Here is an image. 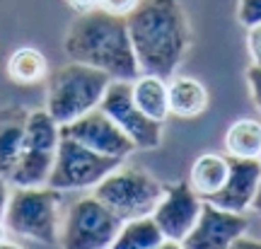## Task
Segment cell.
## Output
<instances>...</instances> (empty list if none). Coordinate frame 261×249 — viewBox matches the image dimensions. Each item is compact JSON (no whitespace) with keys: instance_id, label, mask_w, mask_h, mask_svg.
<instances>
[{"instance_id":"6da1fadb","label":"cell","mask_w":261,"mask_h":249,"mask_svg":"<svg viewBox=\"0 0 261 249\" xmlns=\"http://www.w3.org/2000/svg\"><path fill=\"white\" fill-rule=\"evenodd\" d=\"M126 22L140 73L169 80L191 46V32L181 5L177 0H145Z\"/></svg>"},{"instance_id":"7a4b0ae2","label":"cell","mask_w":261,"mask_h":249,"mask_svg":"<svg viewBox=\"0 0 261 249\" xmlns=\"http://www.w3.org/2000/svg\"><path fill=\"white\" fill-rule=\"evenodd\" d=\"M65 54L70 61L109 73L114 80H133L140 73L126 17L102 8L75 19L65 37Z\"/></svg>"},{"instance_id":"3957f363","label":"cell","mask_w":261,"mask_h":249,"mask_svg":"<svg viewBox=\"0 0 261 249\" xmlns=\"http://www.w3.org/2000/svg\"><path fill=\"white\" fill-rule=\"evenodd\" d=\"M114 78L99 68L70 61L48 75L46 111L63 126L99 107Z\"/></svg>"},{"instance_id":"277c9868","label":"cell","mask_w":261,"mask_h":249,"mask_svg":"<svg viewBox=\"0 0 261 249\" xmlns=\"http://www.w3.org/2000/svg\"><path fill=\"white\" fill-rule=\"evenodd\" d=\"M58 203L61 191L54 186H15L8 198L3 222L10 232L41 242L46 247L58 244Z\"/></svg>"},{"instance_id":"5b68a950","label":"cell","mask_w":261,"mask_h":249,"mask_svg":"<svg viewBox=\"0 0 261 249\" xmlns=\"http://www.w3.org/2000/svg\"><path fill=\"white\" fill-rule=\"evenodd\" d=\"M121 157L102 155L97 150L83 145L80 140L70 136H61L54 160V169L46 186H54L58 191H80L92 189L102 182L107 175L121 167Z\"/></svg>"},{"instance_id":"8992f818","label":"cell","mask_w":261,"mask_h":249,"mask_svg":"<svg viewBox=\"0 0 261 249\" xmlns=\"http://www.w3.org/2000/svg\"><path fill=\"white\" fill-rule=\"evenodd\" d=\"M123 220L99 201L97 196H85L73 203L61 228L58 244L68 249H104L112 247Z\"/></svg>"},{"instance_id":"52a82bcc","label":"cell","mask_w":261,"mask_h":249,"mask_svg":"<svg viewBox=\"0 0 261 249\" xmlns=\"http://www.w3.org/2000/svg\"><path fill=\"white\" fill-rule=\"evenodd\" d=\"M165 186L143 169H114L94 186V196L104 201L121 220L152 215Z\"/></svg>"},{"instance_id":"ba28073f","label":"cell","mask_w":261,"mask_h":249,"mask_svg":"<svg viewBox=\"0 0 261 249\" xmlns=\"http://www.w3.org/2000/svg\"><path fill=\"white\" fill-rule=\"evenodd\" d=\"M99 109L128 136L138 150H155L162 143V123L138 109L130 94V80H112Z\"/></svg>"},{"instance_id":"9c48e42d","label":"cell","mask_w":261,"mask_h":249,"mask_svg":"<svg viewBox=\"0 0 261 249\" xmlns=\"http://www.w3.org/2000/svg\"><path fill=\"white\" fill-rule=\"evenodd\" d=\"M201 206L203 198L191 189V184L179 182L174 186H165V194L155 206L152 218L160 225L165 240L172 244H184L201 215Z\"/></svg>"},{"instance_id":"30bf717a","label":"cell","mask_w":261,"mask_h":249,"mask_svg":"<svg viewBox=\"0 0 261 249\" xmlns=\"http://www.w3.org/2000/svg\"><path fill=\"white\" fill-rule=\"evenodd\" d=\"M61 136H70V138L80 140L83 145L97 150L102 155H112V157H128L136 148V143L123 133L116 123H114L99 107L92 111L83 114L80 119L63 123L61 126Z\"/></svg>"},{"instance_id":"8fae6325","label":"cell","mask_w":261,"mask_h":249,"mask_svg":"<svg viewBox=\"0 0 261 249\" xmlns=\"http://www.w3.org/2000/svg\"><path fill=\"white\" fill-rule=\"evenodd\" d=\"M249 230V220L244 213L237 211H225L218 208L215 203L203 201L201 206V215L196 220L194 230L189 232L184 240V247L191 249H223L232 247L237 237L247 235Z\"/></svg>"},{"instance_id":"7c38bea8","label":"cell","mask_w":261,"mask_h":249,"mask_svg":"<svg viewBox=\"0 0 261 249\" xmlns=\"http://www.w3.org/2000/svg\"><path fill=\"white\" fill-rule=\"evenodd\" d=\"M261 179V160H244V157H230V175L220 191L208 196L203 201L215 203L225 211L244 213L252 208L254 194Z\"/></svg>"},{"instance_id":"4fadbf2b","label":"cell","mask_w":261,"mask_h":249,"mask_svg":"<svg viewBox=\"0 0 261 249\" xmlns=\"http://www.w3.org/2000/svg\"><path fill=\"white\" fill-rule=\"evenodd\" d=\"M27 114L29 111L22 109V107L0 109V177H5V179L17 162L19 153L24 150Z\"/></svg>"},{"instance_id":"5bb4252c","label":"cell","mask_w":261,"mask_h":249,"mask_svg":"<svg viewBox=\"0 0 261 249\" xmlns=\"http://www.w3.org/2000/svg\"><path fill=\"white\" fill-rule=\"evenodd\" d=\"M169 92V114L179 119H196L208 107V90L203 83L189 75H177L167 83Z\"/></svg>"},{"instance_id":"9a60e30c","label":"cell","mask_w":261,"mask_h":249,"mask_svg":"<svg viewBox=\"0 0 261 249\" xmlns=\"http://www.w3.org/2000/svg\"><path fill=\"white\" fill-rule=\"evenodd\" d=\"M130 94H133V102L138 104V109L148 114L150 119L162 123L169 116V92L165 78L152 73L136 75L130 80Z\"/></svg>"},{"instance_id":"2e32d148","label":"cell","mask_w":261,"mask_h":249,"mask_svg":"<svg viewBox=\"0 0 261 249\" xmlns=\"http://www.w3.org/2000/svg\"><path fill=\"white\" fill-rule=\"evenodd\" d=\"M56 153L54 150L24 148L19 153L15 167L10 169L8 182L12 186H44L51 177Z\"/></svg>"},{"instance_id":"e0dca14e","label":"cell","mask_w":261,"mask_h":249,"mask_svg":"<svg viewBox=\"0 0 261 249\" xmlns=\"http://www.w3.org/2000/svg\"><path fill=\"white\" fill-rule=\"evenodd\" d=\"M227 175H230V157L203 153V155L196 157L194 167H191L189 184L201 198H208L223 189L227 182Z\"/></svg>"},{"instance_id":"ac0fdd59","label":"cell","mask_w":261,"mask_h":249,"mask_svg":"<svg viewBox=\"0 0 261 249\" xmlns=\"http://www.w3.org/2000/svg\"><path fill=\"white\" fill-rule=\"evenodd\" d=\"M165 235L160 230L152 215H140V218H130L123 220L121 230L116 235L112 247L114 249H158L165 244Z\"/></svg>"},{"instance_id":"d6986e66","label":"cell","mask_w":261,"mask_h":249,"mask_svg":"<svg viewBox=\"0 0 261 249\" xmlns=\"http://www.w3.org/2000/svg\"><path fill=\"white\" fill-rule=\"evenodd\" d=\"M8 78L17 85H37L48 78V61L39 48H17L8 61Z\"/></svg>"},{"instance_id":"ffe728a7","label":"cell","mask_w":261,"mask_h":249,"mask_svg":"<svg viewBox=\"0 0 261 249\" xmlns=\"http://www.w3.org/2000/svg\"><path fill=\"white\" fill-rule=\"evenodd\" d=\"M225 148L230 157L259 160L261 157V121L240 119L225 133Z\"/></svg>"},{"instance_id":"44dd1931","label":"cell","mask_w":261,"mask_h":249,"mask_svg":"<svg viewBox=\"0 0 261 249\" xmlns=\"http://www.w3.org/2000/svg\"><path fill=\"white\" fill-rule=\"evenodd\" d=\"M61 140V123L46 109L29 111L24 123V148L37 150H58Z\"/></svg>"},{"instance_id":"7402d4cb","label":"cell","mask_w":261,"mask_h":249,"mask_svg":"<svg viewBox=\"0 0 261 249\" xmlns=\"http://www.w3.org/2000/svg\"><path fill=\"white\" fill-rule=\"evenodd\" d=\"M237 19L249 29L261 24V0H240L237 3Z\"/></svg>"},{"instance_id":"603a6c76","label":"cell","mask_w":261,"mask_h":249,"mask_svg":"<svg viewBox=\"0 0 261 249\" xmlns=\"http://www.w3.org/2000/svg\"><path fill=\"white\" fill-rule=\"evenodd\" d=\"M140 5V0H99V8L112 12V15H121V17H128L133 10Z\"/></svg>"},{"instance_id":"cb8c5ba5","label":"cell","mask_w":261,"mask_h":249,"mask_svg":"<svg viewBox=\"0 0 261 249\" xmlns=\"http://www.w3.org/2000/svg\"><path fill=\"white\" fill-rule=\"evenodd\" d=\"M247 48H249V56H252V63L261 65V24L249 27V34H247Z\"/></svg>"},{"instance_id":"d4e9b609","label":"cell","mask_w":261,"mask_h":249,"mask_svg":"<svg viewBox=\"0 0 261 249\" xmlns=\"http://www.w3.org/2000/svg\"><path fill=\"white\" fill-rule=\"evenodd\" d=\"M247 80H249V90H252V99L261 111V65H249L247 70Z\"/></svg>"},{"instance_id":"484cf974","label":"cell","mask_w":261,"mask_h":249,"mask_svg":"<svg viewBox=\"0 0 261 249\" xmlns=\"http://www.w3.org/2000/svg\"><path fill=\"white\" fill-rule=\"evenodd\" d=\"M70 8L77 12V15H83V12H90V10H97L99 8V0H65Z\"/></svg>"},{"instance_id":"4316f807","label":"cell","mask_w":261,"mask_h":249,"mask_svg":"<svg viewBox=\"0 0 261 249\" xmlns=\"http://www.w3.org/2000/svg\"><path fill=\"white\" fill-rule=\"evenodd\" d=\"M8 198H10V182L5 177H0V220H3L5 208H8Z\"/></svg>"},{"instance_id":"83f0119b","label":"cell","mask_w":261,"mask_h":249,"mask_svg":"<svg viewBox=\"0 0 261 249\" xmlns=\"http://www.w3.org/2000/svg\"><path fill=\"white\" fill-rule=\"evenodd\" d=\"M252 208L261 215V179H259V186H256V194H254V201H252Z\"/></svg>"},{"instance_id":"f1b7e54d","label":"cell","mask_w":261,"mask_h":249,"mask_svg":"<svg viewBox=\"0 0 261 249\" xmlns=\"http://www.w3.org/2000/svg\"><path fill=\"white\" fill-rule=\"evenodd\" d=\"M5 240H8V228H5V222L0 220V247L5 244Z\"/></svg>"},{"instance_id":"f546056e","label":"cell","mask_w":261,"mask_h":249,"mask_svg":"<svg viewBox=\"0 0 261 249\" xmlns=\"http://www.w3.org/2000/svg\"><path fill=\"white\" fill-rule=\"evenodd\" d=\"M259 160H261V157H259Z\"/></svg>"}]
</instances>
